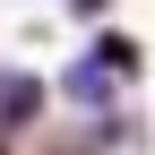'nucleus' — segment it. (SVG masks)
<instances>
[{
    "mask_svg": "<svg viewBox=\"0 0 155 155\" xmlns=\"http://www.w3.org/2000/svg\"><path fill=\"white\" fill-rule=\"evenodd\" d=\"M35 104H43V86H35V78H0V121H26Z\"/></svg>",
    "mask_w": 155,
    "mask_h": 155,
    "instance_id": "obj_1",
    "label": "nucleus"
}]
</instances>
